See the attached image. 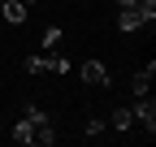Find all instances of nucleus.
Wrapping results in <instances>:
<instances>
[{"mask_svg": "<svg viewBox=\"0 0 156 147\" xmlns=\"http://www.w3.org/2000/svg\"><path fill=\"white\" fill-rule=\"evenodd\" d=\"M130 113H134V121H139V125H143L147 134H156V100L147 95V91H143V95H134Z\"/></svg>", "mask_w": 156, "mask_h": 147, "instance_id": "f257e3e1", "label": "nucleus"}, {"mask_svg": "<svg viewBox=\"0 0 156 147\" xmlns=\"http://www.w3.org/2000/svg\"><path fill=\"white\" fill-rule=\"evenodd\" d=\"M78 78H83L87 87H113V74H108L104 61H83L78 65Z\"/></svg>", "mask_w": 156, "mask_h": 147, "instance_id": "f03ea898", "label": "nucleus"}, {"mask_svg": "<svg viewBox=\"0 0 156 147\" xmlns=\"http://www.w3.org/2000/svg\"><path fill=\"white\" fill-rule=\"evenodd\" d=\"M0 17L13 22V26H22L26 22V5H22V0H0Z\"/></svg>", "mask_w": 156, "mask_h": 147, "instance_id": "7ed1b4c3", "label": "nucleus"}, {"mask_svg": "<svg viewBox=\"0 0 156 147\" xmlns=\"http://www.w3.org/2000/svg\"><path fill=\"white\" fill-rule=\"evenodd\" d=\"M139 26H147L139 9H117V30H139Z\"/></svg>", "mask_w": 156, "mask_h": 147, "instance_id": "20e7f679", "label": "nucleus"}, {"mask_svg": "<svg viewBox=\"0 0 156 147\" xmlns=\"http://www.w3.org/2000/svg\"><path fill=\"white\" fill-rule=\"evenodd\" d=\"M108 125H113V130H130V125H134V113H130V104H122V108H113V117H108Z\"/></svg>", "mask_w": 156, "mask_h": 147, "instance_id": "39448f33", "label": "nucleus"}, {"mask_svg": "<svg viewBox=\"0 0 156 147\" xmlns=\"http://www.w3.org/2000/svg\"><path fill=\"white\" fill-rule=\"evenodd\" d=\"M152 74H156V69H152V65H143V69L130 78V91H134V95H143V91L152 87Z\"/></svg>", "mask_w": 156, "mask_h": 147, "instance_id": "423d86ee", "label": "nucleus"}, {"mask_svg": "<svg viewBox=\"0 0 156 147\" xmlns=\"http://www.w3.org/2000/svg\"><path fill=\"white\" fill-rule=\"evenodd\" d=\"M44 65H48V74H69V69H74V61H69V56H61V52L44 56Z\"/></svg>", "mask_w": 156, "mask_h": 147, "instance_id": "0eeeda50", "label": "nucleus"}, {"mask_svg": "<svg viewBox=\"0 0 156 147\" xmlns=\"http://www.w3.org/2000/svg\"><path fill=\"white\" fill-rule=\"evenodd\" d=\"M104 130H108V121H104V117H91V121H87V138H100Z\"/></svg>", "mask_w": 156, "mask_h": 147, "instance_id": "6e6552de", "label": "nucleus"}, {"mask_svg": "<svg viewBox=\"0 0 156 147\" xmlns=\"http://www.w3.org/2000/svg\"><path fill=\"white\" fill-rule=\"evenodd\" d=\"M22 69H26V74H48L44 56H26V61H22Z\"/></svg>", "mask_w": 156, "mask_h": 147, "instance_id": "1a4fd4ad", "label": "nucleus"}, {"mask_svg": "<svg viewBox=\"0 0 156 147\" xmlns=\"http://www.w3.org/2000/svg\"><path fill=\"white\" fill-rule=\"evenodd\" d=\"M56 43H61V30L48 26V30H44V48H56Z\"/></svg>", "mask_w": 156, "mask_h": 147, "instance_id": "9d476101", "label": "nucleus"}, {"mask_svg": "<svg viewBox=\"0 0 156 147\" xmlns=\"http://www.w3.org/2000/svg\"><path fill=\"white\" fill-rule=\"evenodd\" d=\"M22 5H26V9H30V5H35V0H22Z\"/></svg>", "mask_w": 156, "mask_h": 147, "instance_id": "9b49d317", "label": "nucleus"}, {"mask_svg": "<svg viewBox=\"0 0 156 147\" xmlns=\"http://www.w3.org/2000/svg\"><path fill=\"white\" fill-rule=\"evenodd\" d=\"M0 134H5V121H0Z\"/></svg>", "mask_w": 156, "mask_h": 147, "instance_id": "f8f14e48", "label": "nucleus"}]
</instances>
